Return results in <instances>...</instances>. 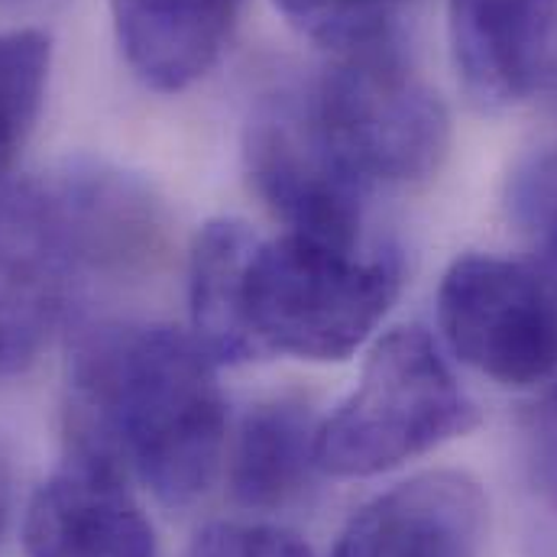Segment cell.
I'll return each instance as SVG.
<instances>
[{"label": "cell", "mask_w": 557, "mask_h": 557, "mask_svg": "<svg viewBox=\"0 0 557 557\" xmlns=\"http://www.w3.org/2000/svg\"><path fill=\"white\" fill-rule=\"evenodd\" d=\"M214 367L191 334L169 324L82 327L69 360V447L137 476L162 506H191L227 437Z\"/></svg>", "instance_id": "cell-1"}, {"label": "cell", "mask_w": 557, "mask_h": 557, "mask_svg": "<svg viewBox=\"0 0 557 557\" xmlns=\"http://www.w3.org/2000/svg\"><path fill=\"white\" fill-rule=\"evenodd\" d=\"M152 188L75 159L0 185V373H23L88 282L143 276L165 250Z\"/></svg>", "instance_id": "cell-2"}, {"label": "cell", "mask_w": 557, "mask_h": 557, "mask_svg": "<svg viewBox=\"0 0 557 557\" xmlns=\"http://www.w3.org/2000/svg\"><path fill=\"white\" fill-rule=\"evenodd\" d=\"M403 288L396 250H363L282 234L257 240L240 285V314L257 360H347Z\"/></svg>", "instance_id": "cell-3"}, {"label": "cell", "mask_w": 557, "mask_h": 557, "mask_svg": "<svg viewBox=\"0 0 557 557\" xmlns=\"http://www.w3.org/2000/svg\"><path fill=\"white\" fill-rule=\"evenodd\" d=\"M476 406L421 327L389 331L363 363L357 389L318 428V470L357 480L467 434Z\"/></svg>", "instance_id": "cell-4"}, {"label": "cell", "mask_w": 557, "mask_h": 557, "mask_svg": "<svg viewBox=\"0 0 557 557\" xmlns=\"http://www.w3.org/2000/svg\"><path fill=\"white\" fill-rule=\"evenodd\" d=\"M305 98L331 149L370 188L424 182L447 156V108L412 69L403 36L334 52Z\"/></svg>", "instance_id": "cell-5"}, {"label": "cell", "mask_w": 557, "mask_h": 557, "mask_svg": "<svg viewBox=\"0 0 557 557\" xmlns=\"http://www.w3.org/2000/svg\"><path fill=\"white\" fill-rule=\"evenodd\" d=\"M437 324L457 360L503 386L557 376V278L532 260L460 257L441 278Z\"/></svg>", "instance_id": "cell-6"}, {"label": "cell", "mask_w": 557, "mask_h": 557, "mask_svg": "<svg viewBox=\"0 0 557 557\" xmlns=\"http://www.w3.org/2000/svg\"><path fill=\"white\" fill-rule=\"evenodd\" d=\"M247 175L292 234L360 247L370 185L331 149L305 88L267 95L244 134Z\"/></svg>", "instance_id": "cell-7"}, {"label": "cell", "mask_w": 557, "mask_h": 557, "mask_svg": "<svg viewBox=\"0 0 557 557\" xmlns=\"http://www.w3.org/2000/svg\"><path fill=\"white\" fill-rule=\"evenodd\" d=\"M23 548L26 557H156V535L127 476L104 457L69 447L26 506Z\"/></svg>", "instance_id": "cell-8"}, {"label": "cell", "mask_w": 557, "mask_h": 557, "mask_svg": "<svg viewBox=\"0 0 557 557\" xmlns=\"http://www.w3.org/2000/svg\"><path fill=\"white\" fill-rule=\"evenodd\" d=\"M447 36L470 108L499 114L548 85L557 0H447Z\"/></svg>", "instance_id": "cell-9"}, {"label": "cell", "mask_w": 557, "mask_h": 557, "mask_svg": "<svg viewBox=\"0 0 557 557\" xmlns=\"http://www.w3.org/2000/svg\"><path fill=\"white\" fill-rule=\"evenodd\" d=\"M486 496L457 470L412 476L367 503L331 557H480Z\"/></svg>", "instance_id": "cell-10"}, {"label": "cell", "mask_w": 557, "mask_h": 557, "mask_svg": "<svg viewBox=\"0 0 557 557\" xmlns=\"http://www.w3.org/2000/svg\"><path fill=\"white\" fill-rule=\"evenodd\" d=\"M240 0H111L117 46L139 82L178 95L221 59Z\"/></svg>", "instance_id": "cell-11"}, {"label": "cell", "mask_w": 557, "mask_h": 557, "mask_svg": "<svg viewBox=\"0 0 557 557\" xmlns=\"http://www.w3.org/2000/svg\"><path fill=\"white\" fill-rule=\"evenodd\" d=\"M318 428L311 406L276 396L253 406L231 447V496L244 509L273 512L305 496L318 470Z\"/></svg>", "instance_id": "cell-12"}, {"label": "cell", "mask_w": 557, "mask_h": 557, "mask_svg": "<svg viewBox=\"0 0 557 557\" xmlns=\"http://www.w3.org/2000/svg\"><path fill=\"white\" fill-rule=\"evenodd\" d=\"M253 227L234 218L208 221L188 257V314L198 347L221 363L257 360L240 314V285L247 260L257 247Z\"/></svg>", "instance_id": "cell-13"}, {"label": "cell", "mask_w": 557, "mask_h": 557, "mask_svg": "<svg viewBox=\"0 0 557 557\" xmlns=\"http://www.w3.org/2000/svg\"><path fill=\"white\" fill-rule=\"evenodd\" d=\"M52 36L42 29H0V185L29 143L46 104Z\"/></svg>", "instance_id": "cell-14"}, {"label": "cell", "mask_w": 557, "mask_h": 557, "mask_svg": "<svg viewBox=\"0 0 557 557\" xmlns=\"http://www.w3.org/2000/svg\"><path fill=\"white\" fill-rule=\"evenodd\" d=\"M509 224L532 250V263L557 278V143L525 149L503 188Z\"/></svg>", "instance_id": "cell-15"}, {"label": "cell", "mask_w": 557, "mask_h": 557, "mask_svg": "<svg viewBox=\"0 0 557 557\" xmlns=\"http://www.w3.org/2000/svg\"><path fill=\"white\" fill-rule=\"evenodd\" d=\"M282 16L331 52L399 36V10L409 0H273Z\"/></svg>", "instance_id": "cell-16"}, {"label": "cell", "mask_w": 557, "mask_h": 557, "mask_svg": "<svg viewBox=\"0 0 557 557\" xmlns=\"http://www.w3.org/2000/svg\"><path fill=\"white\" fill-rule=\"evenodd\" d=\"M522 467L532 493L557 512V376L519 418Z\"/></svg>", "instance_id": "cell-17"}, {"label": "cell", "mask_w": 557, "mask_h": 557, "mask_svg": "<svg viewBox=\"0 0 557 557\" xmlns=\"http://www.w3.org/2000/svg\"><path fill=\"white\" fill-rule=\"evenodd\" d=\"M188 557H311V552L298 535L285 529L214 522L195 535Z\"/></svg>", "instance_id": "cell-18"}, {"label": "cell", "mask_w": 557, "mask_h": 557, "mask_svg": "<svg viewBox=\"0 0 557 557\" xmlns=\"http://www.w3.org/2000/svg\"><path fill=\"white\" fill-rule=\"evenodd\" d=\"M7 516H10V460L0 450V535H3Z\"/></svg>", "instance_id": "cell-19"}, {"label": "cell", "mask_w": 557, "mask_h": 557, "mask_svg": "<svg viewBox=\"0 0 557 557\" xmlns=\"http://www.w3.org/2000/svg\"><path fill=\"white\" fill-rule=\"evenodd\" d=\"M548 88L557 91V42H555V59H552V72H548Z\"/></svg>", "instance_id": "cell-20"}, {"label": "cell", "mask_w": 557, "mask_h": 557, "mask_svg": "<svg viewBox=\"0 0 557 557\" xmlns=\"http://www.w3.org/2000/svg\"><path fill=\"white\" fill-rule=\"evenodd\" d=\"M13 3H26V0H0V7H13Z\"/></svg>", "instance_id": "cell-21"}]
</instances>
